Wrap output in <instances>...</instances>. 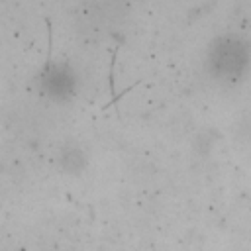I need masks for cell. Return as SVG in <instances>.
Masks as SVG:
<instances>
[{
  "label": "cell",
  "mask_w": 251,
  "mask_h": 251,
  "mask_svg": "<svg viewBox=\"0 0 251 251\" xmlns=\"http://www.w3.org/2000/svg\"><path fill=\"white\" fill-rule=\"evenodd\" d=\"M249 49L245 41L237 35H224L216 39L210 49V63L218 73L237 75L247 63Z\"/></svg>",
  "instance_id": "1"
}]
</instances>
